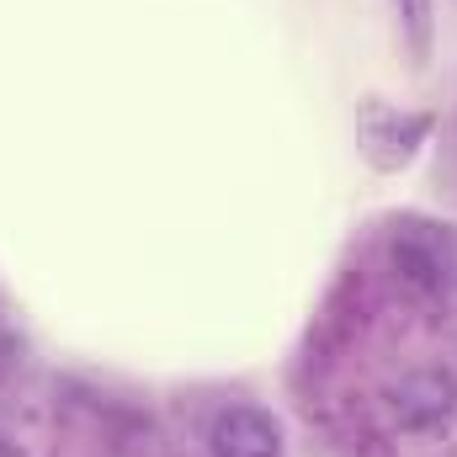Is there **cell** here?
Instances as JSON below:
<instances>
[{"instance_id": "cell-2", "label": "cell", "mask_w": 457, "mask_h": 457, "mask_svg": "<svg viewBox=\"0 0 457 457\" xmlns=\"http://www.w3.org/2000/svg\"><path fill=\"white\" fill-rule=\"evenodd\" d=\"M394 410L410 431H431L457 410V378L442 367H420L394 388Z\"/></svg>"}, {"instance_id": "cell-1", "label": "cell", "mask_w": 457, "mask_h": 457, "mask_svg": "<svg viewBox=\"0 0 457 457\" xmlns=\"http://www.w3.org/2000/svg\"><path fill=\"white\" fill-rule=\"evenodd\" d=\"M394 271L415 293H447L457 277V239L442 224L404 219L394 228Z\"/></svg>"}, {"instance_id": "cell-3", "label": "cell", "mask_w": 457, "mask_h": 457, "mask_svg": "<svg viewBox=\"0 0 457 457\" xmlns=\"http://www.w3.org/2000/svg\"><path fill=\"white\" fill-rule=\"evenodd\" d=\"M208 447H213V457H277L282 453V426L266 410L234 404V410H224L213 420Z\"/></svg>"}, {"instance_id": "cell-4", "label": "cell", "mask_w": 457, "mask_h": 457, "mask_svg": "<svg viewBox=\"0 0 457 457\" xmlns=\"http://www.w3.org/2000/svg\"><path fill=\"white\" fill-rule=\"evenodd\" d=\"M399 16L410 27V43L426 54V43H431V0H399Z\"/></svg>"}]
</instances>
